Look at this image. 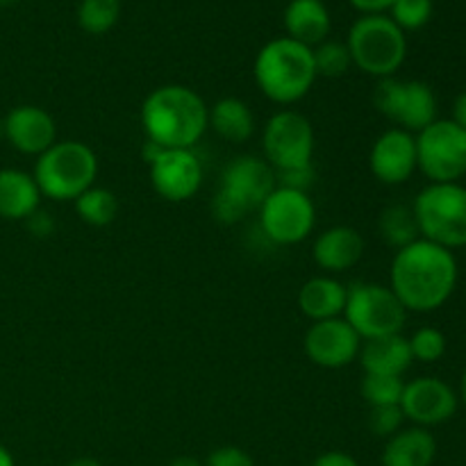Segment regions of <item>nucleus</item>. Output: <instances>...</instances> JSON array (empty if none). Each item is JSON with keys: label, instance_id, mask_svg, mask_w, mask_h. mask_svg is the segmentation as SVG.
<instances>
[{"label": "nucleus", "instance_id": "58836bf2", "mask_svg": "<svg viewBox=\"0 0 466 466\" xmlns=\"http://www.w3.org/2000/svg\"><path fill=\"white\" fill-rule=\"evenodd\" d=\"M451 121H455L460 127H464V130H466V91H464V94H460L458 98H455L453 118H451Z\"/></svg>", "mask_w": 466, "mask_h": 466}, {"label": "nucleus", "instance_id": "a18cd8bd", "mask_svg": "<svg viewBox=\"0 0 466 466\" xmlns=\"http://www.w3.org/2000/svg\"><path fill=\"white\" fill-rule=\"evenodd\" d=\"M9 3H14V0H0V5H9Z\"/></svg>", "mask_w": 466, "mask_h": 466}, {"label": "nucleus", "instance_id": "e433bc0d", "mask_svg": "<svg viewBox=\"0 0 466 466\" xmlns=\"http://www.w3.org/2000/svg\"><path fill=\"white\" fill-rule=\"evenodd\" d=\"M312 466H360V462L344 451H328V453L319 455Z\"/></svg>", "mask_w": 466, "mask_h": 466}, {"label": "nucleus", "instance_id": "473e14b6", "mask_svg": "<svg viewBox=\"0 0 466 466\" xmlns=\"http://www.w3.org/2000/svg\"><path fill=\"white\" fill-rule=\"evenodd\" d=\"M248 212L250 209L246 208L241 200H237L235 196L228 194L226 189H221V187H218L217 196H214V200H212V214L217 221L226 223V226H232V223L244 221L246 214Z\"/></svg>", "mask_w": 466, "mask_h": 466}, {"label": "nucleus", "instance_id": "c9c22d12", "mask_svg": "<svg viewBox=\"0 0 466 466\" xmlns=\"http://www.w3.org/2000/svg\"><path fill=\"white\" fill-rule=\"evenodd\" d=\"M25 223H27V228H30L32 235H36V237H48V235H53V230H55L53 218H50L46 212H41V209H36L30 218H25Z\"/></svg>", "mask_w": 466, "mask_h": 466}, {"label": "nucleus", "instance_id": "b1692460", "mask_svg": "<svg viewBox=\"0 0 466 466\" xmlns=\"http://www.w3.org/2000/svg\"><path fill=\"white\" fill-rule=\"evenodd\" d=\"M209 127L230 144H244L255 132V116L241 98H221L209 107Z\"/></svg>", "mask_w": 466, "mask_h": 466}, {"label": "nucleus", "instance_id": "a878e982", "mask_svg": "<svg viewBox=\"0 0 466 466\" xmlns=\"http://www.w3.org/2000/svg\"><path fill=\"white\" fill-rule=\"evenodd\" d=\"M73 203H76L77 217L94 228L109 226L118 217L116 194L112 189H105V187H89Z\"/></svg>", "mask_w": 466, "mask_h": 466}, {"label": "nucleus", "instance_id": "aec40b11", "mask_svg": "<svg viewBox=\"0 0 466 466\" xmlns=\"http://www.w3.org/2000/svg\"><path fill=\"white\" fill-rule=\"evenodd\" d=\"M41 191L32 173L21 168H0V217L25 221L39 209Z\"/></svg>", "mask_w": 466, "mask_h": 466}, {"label": "nucleus", "instance_id": "20e7f679", "mask_svg": "<svg viewBox=\"0 0 466 466\" xmlns=\"http://www.w3.org/2000/svg\"><path fill=\"white\" fill-rule=\"evenodd\" d=\"M41 196L50 200H76L94 187L98 177V157L82 141H55L39 155L32 171Z\"/></svg>", "mask_w": 466, "mask_h": 466}, {"label": "nucleus", "instance_id": "37998d69", "mask_svg": "<svg viewBox=\"0 0 466 466\" xmlns=\"http://www.w3.org/2000/svg\"><path fill=\"white\" fill-rule=\"evenodd\" d=\"M458 399L462 400L464 408H466V369H464V373H462V380H460V394H458Z\"/></svg>", "mask_w": 466, "mask_h": 466}, {"label": "nucleus", "instance_id": "0eeeda50", "mask_svg": "<svg viewBox=\"0 0 466 466\" xmlns=\"http://www.w3.org/2000/svg\"><path fill=\"white\" fill-rule=\"evenodd\" d=\"M344 319L350 323L360 339H378L387 335H400L408 309L403 308L390 285L378 282H355L346 291Z\"/></svg>", "mask_w": 466, "mask_h": 466}, {"label": "nucleus", "instance_id": "39448f33", "mask_svg": "<svg viewBox=\"0 0 466 466\" xmlns=\"http://www.w3.org/2000/svg\"><path fill=\"white\" fill-rule=\"evenodd\" d=\"M346 46H349L353 66L378 80L396 76L408 57L405 32L387 14L360 16L350 25Z\"/></svg>", "mask_w": 466, "mask_h": 466}, {"label": "nucleus", "instance_id": "f3484780", "mask_svg": "<svg viewBox=\"0 0 466 466\" xmlns=\"http://www.w3.org/2000/svg\"><path fill=\"white\" fill-rule=\"evenodd\" d=\"M276 187V168L264 157H255V155H241L232 159L221 176V189L241 200L250 212L258 209Z\"/></svg>", "mask_w": 466, "mask_h": 466}, {"label": "nucleus", "instance_id": "1a4fd4ad", "mask_svg": "<svg viewBox=\"0 0 466 466\" xmlns=\"http://www.w3.org/2000/svg\"><path fill=\"white\" fill-rule=\"evenodd\" d=\"M373 105L396 127L412 135L437 121V98L431 85L421 80H399L396 76L378 80Z\"/></svg>", "mask_w": 466, "mask_h": 466}, {"label": "nucleus", "instance_id": "a19ab883", "mask_svg": "<svg viewBox=\"0 0 466 466\" xmlns=\"http://www.w3.org/2000/svg\"><path fill=\"white\" fill-rule=\"evenodd\" d=\"M0 466H16V464H14L12 453H9V451L5 449L3 444H0Z\"/></svg>", "mask_w": 466, "mask_h": 466}, {"label": "nucleus", "instance_id": "79ce46f5", "mask_svg": "<svg viewBox=\"0 0 466 466\" xmlns=\"http://www.w3.org/2000/svg\"><path fill=\"white\" fill-rule=\"evenodd\" d=\"M68 466H103V464H100L98 460H94V458H77V460H73V462Z\"/></svg>", "mask_w": 466, "mask_h": 466}, {"label": "nucleus", "instance_id": "393cba45", "mask_svg": "<svg viewBox=\"0 0 466 466\" xmlns=\"http://www.w3.org/2000/svg\"><path fill=\"white\" fill-rule=\"evenodd\" d=\"M378 232L385 239L387 246L391 248H403V246L412 244L419 237V226L417 218H414L412 208L408 205H390V208L382 209L380 218H378Z\"/></svg>", "mask_w": 466, "mask_h": 466}, {"label": "nucleus", "instance_id": "c03bdc74", "mask_svg": "<svg viewBox=\"0 0 466 466\" xmlns=\"http://www.w3.org/2000/svg\"><path fill=\"white\" fill-rule=\"evenodd\" d=\"M5 139V123H3V118H0V141Z\"/></svg>", "mask_w": 466, "mask_h": 466}, {"label": "nucleus", "instance_id": "bb28decb", "mask_svg": "<svg viewBox=\"0 0 466 466\" xmlns=\"http://www.w3.org/2000/svg\"><path fill=\"white\" fill-rule=\"evenodd\" d=\"M121 16V0H82L77 7V23L89 35H105Z\"/></svg>", "mask_w": 466, "mask_h": 466}, {"label": "nucleus", "instance_id": "f704fd0d", "mask_svg": "<svg viewBox=\"0 0 466 466\" xmlns=\"http://www.w3.org/2000/svg\"><path fill=\"white\" fill-rule=\"evenodd\" d=\"M205 466H255V462L239 446H221L208 455Z\"/></svg>", "mask_w": 466, "mask_h": 466}, {"label": "nucleus", "instance_id": "72a5a7b5", "mask_svg": "<svg viewBox=\"0 0 466 466\" xmlns=\"http://www.w3.org/2000/svg\"><path fill=\"white\" fill-rule=\"evenodd\" d=\"M276 177H278V187H285V189H294V191H305V194H308L309 187L314 185L317 173H314L312 164H305V167L276 171Z\"/></svg>", "mask_w": 466, "mask_h": 466}, {"label": "nucleus", "instance_id": "7c9ffc66", "mask_svg": "<svg viewBox=\"0 0 466 466\" xmlns=\"http://www.w3.org/2000/svg\"><path fill=\"white\" fill-rule=\"evenodd\" d=\"M408 341L410 350H412V358L419 360V362H437V360L444 358L446 353V337L444 332L437 330V328H419Z\"/></svg>", "mask_w": 466, "mask_h": 466}, {"label": "nucleus", "instance_id": "f03ea898", "mask_svg": "<svg viewBox=\"0 0 466 466\" xmlns=\"http://www.w3.org/2000/svg\"><path fill=\"white\" fill-rule=\"evenodd\" d=\"M139 118L150 144L194 150L209 127V107L191 86L162 85L146 96Z\"/></svg>", "mask_w": 466, "mask_h": 466}, {"label": "nucleus", "instance_id": "f8f14e48", "mask_svg": "<svg viewBox=\"0 0 466 466\" xmlns=\"http://www.w3.org/2000/svg\"><path fill=\"white\" fill-rule=\"evenodd\" d=\"M458 391L441 378L423 376L405 382L400 410L419 428L441 426L458 412Z\"/></svg>", "mask_w": 466, "mask_h": 466}, {"label": "nucleus", "instance_id": "cd10ccee", "mask_svg": "<svg viewBox=\"0 0 466 466\" xmlns=\"http://www.w3.org/2000/svg\"><path fill=\"white\" fill-rule=\"evenodd\" d=\"M405 382L399 376H376L364 373L360 382V394L367 400L369 408H382V405H400Z\"/></svg>", "mask_w": 466, "mask_h": 466}, {"label": "nucleus", "instance_id": "423d86ee", "mask_svg": "<svg viewBox=\"0 0 466 466\" xmlns=\"http://www.w3.org/2000/svg\"><path fill=\"white\" fill-rule=\"evenodd\" d=\"M421 239L455 250L466 246V187L460 182H431L412 203Z\"/></svg>", "mask_w": 466, "mask_h": 466}, {"label": "nucleus", "instance_id": "4c0bfd02", "mask_svg": "<svg viewBox=\"0 0 466 466\" xmlns=\"http://www.w3.org/2000/svg\"><path fill=\"white\" fill-rule=\"evenodd\" d=\"M349 3L362 16H369V14H387L391 5H394V0H349Z\"/></svg>", "mask_w": 466, "mask_h": 466}, {"label": "nucleus", "instance_id": "f257e3e1", "mask_svg": "<svg viewBox=\"0 0 466 466\" xmlns=\"http://www.w3.org/2000/svg\"><path fill=\"white\" fill-rule=\"evenodd\" d=\"M458 276L453 250L419 237L396 250L390 268V289L408 312H435L453 296Z\"/></svg>", "mask_w": 466, "mask_h": 466}, {"label": "nucleus", "instance_id": "c85d7f7f", "mask_svg": "<svg viewBox=\"0 0 466 466\" xmlns=\"http://www.w3.org/2000/svg\"><path fill=\"white\" fill-rule=\"evenodd\" d=\"M312 57L317 76L323 77H341L350 71V66H353V59H350L346 41L341 44V41L326 39L323 44L314 46Z\"/></svg>", "mask_w": 466, "mask_h": 466}, {"label": "nucleus", "instance_id": "6e6552de", "mask_svg": "<svg viewBox=\"0 0 466 466\" xmlns=\"http://www.w3.org/2000/svg\"><path fill=\"white\" fill-rule=\"evenodd\" d=\"M417 168L431 182H460L466 176V130L451 118H437L414 135Z\"/></svg>", "mask_w": 466, "mask_h": 466}, {"label": "nucleus", "instance_id": "2eb2a0df", "mask_svg": "<svg viewBox=\"0 0 466 466\" xmlns=\"http://www.w3.org/2000/svg\"><path fill=\"white\" fill-rule=\"evenodd\" d=\"M369 168L382 185H403L417 168V139L412 132L391 127L385 130L369 150Z\"/></svg>", "mask_w": 466, "mask_h": 466}, {"label": "nucleus", "instance_id": "dca6fc26", "mask_svg": "<svg viewBox=\"0 0 466 466\" xmlns=\"http://www.w3.org/2000/svg\"><path fill=\"white\" fill-rule=\"evenodd\" d=\"M5 123V141L23 155H44L57 141V126L50 112L39 105H18L9 109Z\"/></svg>", "mask_w": 466, "mask_h": 466}, {"label": "nucleus", "instance_id": "c756f323", "mask_svg": "<svg viewBox=\"0 0 466 466\" xmlns=\"http://www.w3.org/2000/svg\"><path fill=\"white\" fill-rule=\"evenodd\" d=\"M387 16L403 32L421 30L432 18V0H394Z\"/></svg>", "mask_w": 466, "mask_h": 466}, {"label": "nucleus", "instance_id": "2f4dec72", "mask_svg": "<svg viewBox=\"0 0 466 466\" xmlns=\"http://www.w3.org/2000/svg\"><path fill=\"white\" fill-rule=\"evenodd\" d=\"M405 414L400 405H382V408H371L369 412V431L376 437H385L390 440L391 435L403 428Z\"/></svg>", "mask_w": 466, "mask_h": 466}, {"label": "nucleus", "instance_id": "4be33fe9", "mask_svg": "<svg viewBox=\"0 0 466 466\" xmlns=\"http://www.w3.org/2000/svg\"><path fill=\"white\" fill-rule=\"evenodd\" d=\"M437 458V440L428 428H400L382 449V466H432Z\"/></svg>", "mask_w": 466, "mask_h": 466}, {"label": "nucleus", "instance_id": "5701e85b", "mask_svg": "<svg viewBox=\"0 0 466 466\" xmlns=\"http://www.w3.org/2000/svg\"><path fill=\"white\" fill-rule=\"evenodd\" d=\"M346 291L349 287L341 285L332 276L309 278L299 291V308L309 321H326V319L344 317Z\"/></svg>", "mask_w": 466, "mask_h": 466}, {"label": "nucleus", "instance_id": "9b49d317", "mask_svg": "<svg viewBox=\"0 0 466 466\" xmlns=\"http://www.w3.org/2000/svg\"><path fill=\"white\" fill-rule=\"evenodd\" d=\"M314 127L308 116L294 109H280L264 123V159L276 171L312 164Z\"/></svg>", "mask_w": 466, "mask_h": 466}, {"label": "nucleus", "instance_id": "a211bd4d", "mask_svg": "<svg viewBox=\"0 0 466 466\" xmlns=\"http://www.w3.org/2000/svg\"><path fill=\"white\" fill-rule=\"evenodd\" d=\"M364 255V239L355 228L332 226L314 239L312 258L319 268L341 273L353 268Z\"/></svg>", "mask_w": 466, "mask_h": 466}, {"label": "nucleus", "instance_id": "6ab92c4d", "mask_svg": "<svg viewBox=\"0 0 466 466\" xmlns=\"http://www.w3.org/2000/svg\"><path fill=\"white\" fill-rule=\"evenodd\" d=\"M285 30L289 39L314 48L330 35L332 18L323 0H291L285 7Z\"/></svg>", "mask_w": 466, "mask_h": 466}, {"label": "nucleus", "instance_id": "412c9836", "mask_svg": "<svg viewBox=\"0 0 466 466\" xmlns=\"http://www.w3.org/2000/svg\"><path fill=\"white\" fill-rule=\"evenodd\" d=\"M358 358L362 362L364 373H376V376L403 378L410 364L414 362L410 341L403 335H387L378 337V339L362 341Z\"/></svg>", "mask_w": 466, "mask_h": 466}, {"label": "nucleus", "instance_id": "9d476101", "mask_svg": "<svg viewBox=\"0 0 466 466\" xmlns=\"http://www.w3.org/2000/svg\"><path fill=\"white\" fill-rule=\"evenodd\" d=\"M259 230L278 246H294L308 239L317 223V208L305 191L276 187L258 208Z\"/></svg>", "mask_w": 466, "mask_h": 466}, {"label": "nucleus", "instance_id": "ea45409f", "mask_svg": "<svg viewBox=\"0 0 466 466\" xmlns=\"http://www.w3.org/2000/svg\"><path fill=\"white\" fill-rule=\"evenodd\" d=\"M168 466H205V464L200 462V460L189 458V455H182V458H176Z\"/></svg>", "mask_w": 466, "mask_h": 466}, {"label": "nucleus", "instance_id": "4468645a", "mask_svg": "<svg viewBox=\"0 0 466 466\" xmlns=\"http://www.w3.org/2000/svg\"><path fill=\"white\" fill-rule=\"evenodd\" d=\"M305 353L321 369H344L358 360L362 339L344 317L314 321L305 332Z\"/></svg>", "mask_w": 466, "mask_h": 466}, {"label": "nucleus", "instance_id": "7ed1b4c3", "mask_svg": "<svg viewBox=\"0 0 466 466\" xmlns=\"http://www.w3.org/2000/svg\"><path fill=\"white\" fill-rule=\"evenodd\" d=\"M253 76L259 91L278 105L299 103L309 94L319 77L312 48L289 36H278L259 48Z\"/></svg>", "mask_w": 466, "mask_h": 466}, {"label": "nucleus", "instance_id": "ddd939ff", "mask_svg": "<svg viewBox=\"0 0 466 466\" xmlns=\"http://www.w3.org/2000/svg\"><path fill=\"white\" fill-rule=\"evenodd\" d=\"M148 167L153 189L171 203H185L194 198L203 185V164L194 150L162 148Z\"/></svg>", "mask_w": 466, "mask_h": 466}]
</instances>
